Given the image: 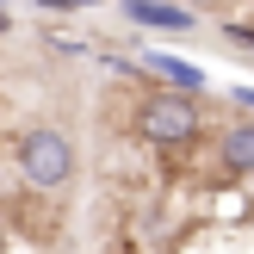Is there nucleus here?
<instances>
[{"label": "nucleus", "instance_id": "nucleus-1", "mask_svg": "<svg viewBox=\"0 0 254 254\" xmlns=\"http://www.w3.org/2000/svg\"><path fill=\"white\" fill-rule=\"evenodd\" d=\"M19 168H25V180L37 186V192H62V186L74 180V143L62 130H25L19 136Z\"/></svg>", "mask_w": 254, "mask_h": 254}, {"label": "nucleus", "instance_id": "nucleus-2", "mask_svg": "<svg viewBox=\"0 0 254 254\" xmlns=\"http://www.w3.org/2000/svg\"><path fill=\"white\" fill-rule=\"evenodd\" d=\"M136 130L149 136V143H161V149H174V143H192L198 130H205V118H198V99L192 93H155L143 106V118H136Z\"/></svg>", "mask_w": 254, "mask_h": 254}, {"label": "nucleus", "instance_id": "nucleus-3", "mask_svg": "<svg viewBox=\"0 0 254 254\" xmlns=\"http://www.w3.org/2000/svg\"><path fill=\"white\" fill-rule=\"evenodd\" d=\"M217 155H223V168H230V174H254V124H236V130H223Z\"/></svg>", "mask_w": 254, "mask_h": 254}, {"label": "nucleus", "instance_id": "nucleus-4", "mask_svg": "<svg viewBox=\"0 0 254 254\" xmlns=\"http://www.w3.org/2000/svg\"><path fill=\"white\" fill-rule=\"evenodd\" d=\"M130 19L136 25H161V31H186L192 12L186 6H161V0H130Z\"/></svg>", "mask_w": 254, "mask_h": 254}, {"label": "nucleus", "instance_id": "nucleus-5", "mask_svg": "<svg viewBox=\"0 0 254 254\" xmlns=\"http://www.w3.org/2000/svg\"><path fill=\"white\" fill-rule=\"evenodd\" d=\"M149 68H155L161 81H174L180 93H192V87H198V68H192V62H180V56H149Z\"/></svg>", "mask_w": 254, "mask_h": 254}, {"label": "nucleus", "instance_id": "nucleus-6", "mask_svg": "<svg viewBox=\"0 0 254 254\" xmlns=\"http://www.w3.org/2000/svg\"><path fill=\"white\" fill-rule=\"evenodd\" d=\"M230 37H236V44H248V50H254V25H230Z\"/></svg>", "mask_w": 254, "mask_h": 254}, {"label": "nucleus", "instance_id": "nucleus-7", "mask_svg": "<svg viewBox=\"0 0 254 254\" xmlns=\"http://www.w3.org/2000/svg\"><path fill=\"white\" fill-rule=\"evenodd\" d=\"M44 6H93V0H44Z\"/></svg>", "mask_w": 254, "mask_h": 254}, {"label": "nucleus", "instance_id": "nucleus-8", "mask_svg": "<svg viewBox=\"0 0 254 254\" xmlns=\"http://www.w3.org/2000/svg\"><path fill=\"white\" fill-rule=\"evenodd\" d=\"M198 6H205V0H198Z\"/></svg>", "mask_w": 254, "mask_h": 254}]
</instances>
